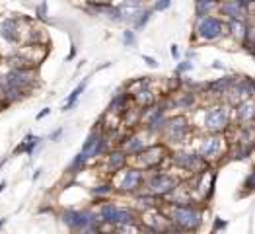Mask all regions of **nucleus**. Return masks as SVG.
Here are the masks:
<instances>
[{"instance_id":"38","label":"nucleus","mask_w":255,"mask_h":234,"mask_svg":"<svg viewBox=\"0 0 255 234\" xmlns=\"http://www.w3.org/2000/svg\"><path fill=\"white\" fill-rule=\"evenodd\" d=\"M170 6H172V0H154V4H152L154 12H166Z\"/></svg>"},{"instance_id":"9","label":"nucleus","mask_w":255,"mask_h":234,"mask_svg":"<svg viewBox=\"0 0 255 234\" xmlns=\"http://www.w3.org/2000/svg\"><path fill=\"white\" fill-rule=\"evenodd\" d=\"M168 164H172L179 172L189 174V178L212 170V166L205 158H201L195 150H189V149H174L170 152V162Z\"/></svg>"},{"instance_id":"52","label":"nucleus","mask_w":255,"mask_h":234,"mask_svg":"<svg viewBox=\"0 0 255 234\" xmlns=\"http://www.w3.org/2000/svg\"><path fill=\"white\" fill-rule=\"evenodd\" d=\"M144 2H146V0H144Z\"/></svg>"},{"instance_id":"31","label":"nucleus","mask_w":255,"mask_h":234,"mask_svg":"<svg viewBox=\"0 0 255 234\" xmlns=\"http://www.w3.org/2000/svg\"><path fill=\"white\" fill-rule=\"evenodd\" d=\"M6 65H8V68H37V67H35L26 55H22L20 51L8 55V57H6Z\"/></svg>"},{"instance_id":"26","label":"nucleus","mask_w":255,"mask_h":234,"mask_svg":"<svg viewBox=\"0 0 255 234\" xmlns=\"http://www.w3.org/2000/svg\"><path fill=\"white\" fill-rule=\"evenodd\" d=\"M247 28H249V22L247 20H230L228 22V37L241 45V41L245 39V33H247Z\"/></svg>"},{"instance_id":"28","label":"nucleus","mask_w":255,"mask_h":234,"mask_svg":"<svg viewBox=\"0 0 255 234\" xmlns=\"http://www.w3.org/2000/svg\"><path fill=\"white\" fill-rule=\"evenodd\" d=\"M150 86H154L152 76H137V78H131L123 88L127 90V94H129V96H135L137 92H141L144 88H150Z\"/></svg>"},{"instance_id":"20","label":"nucleus","mask_w":255,"mask_h":234,"mask_svg":"<svg viewBox=\"0 0 255 234\" xmlns=\"http://www.w3.org/2000/svg\"><path fill=\"white\" fill-rule=\"evenodd\" d=\"M164 203H166V205H189V203H197V201H195V197H193V189H191L189 182L183 180V182L175 187V191H174Z\"/></svg>"},{"instance_id":"25","label":"nucleus","mask_w":255,"mask_h":234,"mask_svg":"<svg viewBox=\"0 0 255 234\" xmlns=\"http://www.w3.org/2000/svg\"><path fill=\"white\" fill-rule=\"evenodd\" d=\"M131 100H133V103H135L137 107L146 109V107H152V105H156V103H158L160 94L154 90V86H150V88H144V90L137 92L135 96H131Z\"/></svg>"},{"instance_id":"19","label":"nucleus","mask_w":255,"mask_h":234,"mask_svg":"<svg viewBox=\"0 0 255 234\" xmlns=\"http://www.w3.org/2000/svg\"><path fill=\"white\" fill-rule=\"evenodd\" d=\"M121 127L125 131H139L143 127V109L131 103L129 109L121 113Z\"/></svg>"},{"instance_id":"29","label":"nucleus","mask_w":255,"mask_h":234,"mask_svg":"<svg viewBox=\"0 0 255 234\" xmlns=\"http://www.w3.org/2000/svg\"><path fill=\"white\" fill-rule=\"evenodd\" d=\"M88 82H90V78H84L68 96H66V101H64V105H63V111H70L76 103H78V100H80V96L86 92V86H88Z\"/></svg>"},{"instance_id":"6","label":"nucleus","mask_w":255,"mask_h":234,"mask_svg":"<svg viewBox=\"0 0 255 234\" xmlns=\"http://www.w3.org/2000/svg\"><path fill=\"white\" fill-rule=\"evenodd\" d=\"M181 182H183L181 176H177V174H170L168 170L158 168V170H150V172H146L144 189H146L148 193H152L154 197L166 201V199L175 191V187H177Z\"/></svg>"},{"instance_id":"37","label":"nucleus","mask_w":255,"mask_h":234,"mask_svg":"<svg viewBox=\"0 0 255 234\" xmlns=\"http://www.w3.org/2000/svg\"><path fill=\"white\" fill-rule=\"evenodd\" d=\"M226 226H228V220H224V218H220V217H214V220H212V228H210V234H216V232L224 230Z\"/></svg>"},{"instance_id":"47","label":"nucleus","mask_w":255,"mask_h":234,"mask_svg":"<svg viewBox=\"0 0 255 234\" xmlns=\"http://www.w3.org/2000/svg\"><path fill=\"white\" fill-rule=\"evenodd\" d=\"M41 172H43V170H35V172H33V176H32V180H33V182H37V180H39V176H41Z\"/></svg>"},{"instance_id":"4","label":"nucleus","mask_w":255,"mask_h":234,"mask_svg":"<svg viewBox=\"0 0 255 234\" xmlns=\"http://www.w3.org/2000/svg\"><path fill=\"white\" fill-rule=\"evenodd\" d=\"M168 217L172 224L179 226L185 232H197L205 220V205L203 203H189V205H166Z\"/></svg>"},{"instance_id":"3","label":"nucleus","mask_w":255,"mask_h":234,"mask_svg":"<svg viewBox=\"0 0 255 234\" xmlns=\"http://www.w3.org/2000/svg\"><path fill=\"white\" fill-rule=\"evenodd\" d=\"M228 37V22L222 16H205L195 20L193 26V35L191 43L193 45H203V43H218Z\"/></svg>"},{"instance_id":"14","label":"nucleus","mask_w":255,"mask_h":234,"mask_svg":"<svg viewBox=\"0 0 255 234\" xmlns=\"http://www.w3.org/2000/svg\"><path fill=\"white\" fill-rule=\"evenodd\" d=\"M146 139H148L146 133L143 135L139 131H127L125 137H123V141H121V145H119V149H123L127 152V156L133 158V156L141 154L150 145V143H146Z\"/></svg>"},{"instance_id":"41","label":"nucleus","mask_w":255,"mask_h":234,"mask_svg":"<svg viewBox=\"0 0 255 234\" xmlns=\"http://www.w3.org/2000/svg\"><path fill=\"white\" fill-rule=\"evenodd\" d=\"M143 61H144L150 68H158V61H156L154 57H150V55H143Z\"/></svg>"},{"instance_id":"18","label":"nucleus","mask_w":255,"mask_h":234,"mask_svg":"<svg viewBox=\"0 0 255 234\" xmlns=\"http://www.w3.org/2000/svg\"><path fill=\"white\" fill-rule=\"evenodd\" d=\"M253 119H255V100L245 98L243 101H239L234 107V123L247 125V123H253Z\"/></svg>"},{"instance_id":"39","label":"nucleus","mask_w":255,"mask_h":234,"mask_svg":"<svg viewBox=\"0 0 255 234\" xmlns=\"http://www.w3.org/2000/svg\"><path fill=\"white\" fill-rule=\"evenodd\" d=\"M35 18L37 20H47V2H41L37 8H35Z\"/></svg>"},{"instance_id":"23","label":"nucleus","mask_w":255,"mask_h":234,"mask_svg":"<svg viewBox=\"0 0 255 234\" xmlns=\"http://www.w3.org/2000/svg\"><path fill=\"white\" fill-rule=\"evenodd\" d=\"M131 103H133V100H131L129 94H127V90H125V88H119V90L113 94V98H111V101H109V105H107L105 111L121 115L125 109H129Z\"/></svg>"},{"instance_id":"33","label":"nucleus","mask_w":255,"mask_h":234,"mask_svg":"<svg viewBox=\"0 0 255 234\" xmlns=\"http://www.w3.org/2000/svg\"><path fill=\"white\" fill-rule=\"evenodd\" d=\"M251 193H255V166L251 168V172H249V174L245 176V180L241 182V189H239L238 197L243 199V197H247V195H251Z\"/></svg>"},{"instance_id":"34","label":"nucleus","mask_w":255,"mask_h":234,"mask_svg":"<svg viewBox=\"0 0 255 234\" xmlns=\"http://www.w3.org/2000/svg\"><path fill=\"white\" fill-rule=\"evenodd\" d=\"M39 143H41V139H39V137H35V135H32V133H28V135H26V139H24V145H26V152H24V154L32 156V154H33V150L39 147Z\"/></svg>"},{"instance_id":"40","label":"nucleus","mask_w":255,"mask_h":234,"mask_svg":"<svg viewBox=\"0 0 255 234\" xmlns=\"http://www.w3.org/2000/svg\"><path fill=\"white\" fill-rule=\"evenodd\" d=\"M162 234H189V232L181 230V228H179V226H175V224H170L168 228H164V230H162Z\"/></svg>"},{"instance_id":"2","label":"nucleus","mask_w":255,"mask_h":234,"mask_svg":"<svg viewBox=\"0 0 255 234\" xmlns=\"http://www.w3.org/2000/svg\"><path fill=\"white\" fill-rule=\"evenodd\" d=\"M234 123V107L224 101H212L201 109L203 133H226Z\"/></svg>"},{"instance_id":"45","label":"nucleus","mask_w":255,"mask_h":234,"mask_svg":"<svg viewBox=\"0 0 255 234\" xmlns=\"http://www.w3.org/2000/svg\"><path fill=\"white\" fill-rule=\"evenodd\" d=\"M78 234H101V232L97 230V226H94V228H86V230H82V232H78Z\"/></svg>"},{"instance_id":"27","label":"nucleus","mask_w":255,"mask_h":234,"mask_svg":"<svg viewBox=\"0 0 255 234\" xmlns=\"http://www.w3.org/2000/svg\"><path fill=\"white\" fill-rule=\"evenodd\" d=\"M193 10H195V20L212 16V14H218V2H214V0H195Z\"/></svg>"},{"instance_id":"48","label":"nucleus","mask_w":255,"mask_h":234,"mask_svg":"<svg viewBox=\"0 0 255 234\" xmlns=\"http://www.w3.org/2000/svg\"><path fill=\"white\" fill-rule=\"evenodd\" d=\"M6 189V182H0V193H2Z\"/></svg>"},{"instance_id":"51","label":"nucleus","mask_w":255,"mask_h":234,"mask_svg":"<svg viewBox=\"0 0 255 234\" xmlns=\"http://www.w3.org/2000/svg\"><path fill=\"white\" fill-rule=\"evenodd\" d=\"M253 125H255V119H253Z\"/></svg>"},{"instance_id":"42","label":"nucleus","mask_w":255,"mask_h":234,"mask_svg":"<svg viewBox=\"0 0 255 234\" xmlns=\"http://www.w3.org/2000/svg\"><path fill=\"white\" fill-rule=\"evenodd\" d=\"M170 55H172V57H174L175 61H179V57H181V51H179V47H177L175 43H174V45L170 47Z\"/></svg>"},{"instance_id":"21","label":"nucleus","mask_w":255,"mask_h":234,"mask_svg":"<svg viewBox=\"0 0 255 234\" xmlns=\"http://www.w3.org/2000/svg\"><path fill=\"white\" fill-rule=\"evenodd\" d=\"M133 199H135L133 207H135L139 213H144V211H150V209L162 207V203H164V199L154 197V195H152V193H148L146 189H143V191H139L137 195H133Z\"/></svg>"},{"instance_id":"44","label":"nucleus","mask_w":255,"mask_h":234,"mask_svg":"<svg viewBox=\"0 0 255 234\" xmlns=\"http://www.w3.org/2000/svg\"><path fill=\"white\" fill-rule=\"evenodd\" d=\"M63 131H64V129H57V131H53V133L49 135V139H51L53 143H57V141L61 139V135H63Z\"/></svg>"},{"instance_id":"1","label":"nucleus","mask_w":255,"mask_h":234,"mask_svg":"<svg viewBox=\"0 0 255 234\" xmlns=\"http://www.w3.org/2000/svg\"><path fill=\"white\" fill-rule=\"evenodd\" d=\"M195 127L191 123V119L185 115V113H174L168 117V123L160 135V141L170 147L172 150L174 149H185L193 137H195Z\"/></svg>"},{"instance_id":"35","label":"nucleus","mask_w":255,"mask_h":234,"mask_svg":"<svg viewBox=\"0 0 255 234\" xmlns=\"http://www.w3.org/2000/svg\"><path fill=\"white\" fill-rule=\"evenodd\" d=\"M121 39H123V45H125V47H137V32H135L133 28H127V30L123 32Z\"/></svg>"},{"instance_id":"43","label":"nucleus","mask_w":255,"mask_h":234,"mask_svg":"<svg viewBox=\"0 0 255 234\" xmlns=\"http://www.w3.org/2000/svg\"><path fill=\"white\" fill-rule=\"evenodd\" d=\"M49 113H51V107H43V109L35 115V119H37V121H39V119H45V117H47Z\"/></svg>"},{"instance_id":"50","label":"nucleus","mask_w":255,"mask_h":234,"mask_svg":"<svg viewBox=\"0 0 255 234\" xmlns=\"http://www.w3.org/2000/svg\"><path fill=\"white\" fill-rule=\"evenodd\" d=\"M251 98H253V100H255V88H253V92H251Z\"/></svg>"},{"instance_id":"36","label":"nucleus","mask_w":255,"mask_h":234,"mask_svg":"<svg viewBox=\"0 0 255 234\" xmlns=\"http://www.w3.org/2000/svg\"><path fill=\"white\" fill-rule=\"evenodd\" d=\"M195 68V65H193V61L191 59H185V61H177V65H175V72L174 74H177V76H185L187 72H191Z\"/></svg>"},{"instance_id":"13","label":"nucleus","mask_w":255,"mask_h":234,"mask_svg":"<svg viewBox=\"0 0 255 234\" xmlns=\"http://www.w3.org/2000/svg\"><path fill=\"white\" fill-rule=\"evenodd\" d=\"M125 166H129V156H127V152L119 147L111 149L105 156H103V162H101V170L105 172L107 178L115 176L117 172H121Z\"/></svg>"},{"instance_id":"8","label":"nucleus","mask_w":255,"mask_h":234,"mask_svg":"<svg viewBox=\"0 0 255 234\" xmlns=\"http://www.w3.org/2000/svg\"><path fill=\"white\" fill-rule=\"evenodd\" d=\"M170 152L172 149L166 147L162 141L158 143H150L141 154L129 158V164L144 170V172H150V170H158V168H164L168 162H170Z\"/></svg>"},{"instance_id":"7","label":"nucleus","mask_w":255,"mask_h":234,"mask_svg":"<svg viewBox=\"0 0 255 234\" xmlns=\"http://www.w3.org/2000/svg\"><path fill=\"white\" fill-rule=\"evenodd\" d=\"M113 182V187L119 195H137L139 191L144 189V182H146V172L129 164L125 166L121 172H117L115 176L109 178Z\"/></svg>"},{"instance_id":"17","label":"nucleus","mask_w":255,"mask_h":234,"mask_svg":"<svg viewBox=\"0 0 255 234\" xmlns=\"http://www.w3.org/2000/svg\"><path fill=\"white\" fill-rule=\"evenodd\" d=\"M172 100H174V109H179L181 113L193 111L201 103V96L191 90H179V92L172 94Z\"/></svg>"},{"instance_id":"32","label":"nucleus","mask_w":255,"mask_h":234,"mask_svg":"<svg viewBox=\"0 0 255 234\" xmlns=\"http://www.w3.org/2000/svg\"><path fill=\"white\" fill-rule=\"evenodd\" d=\"M152 14H156V12H154V8H152V6H144V8H143V12L135 18V22H133V30H135V32L144 30V28L150 24Z\"/></svg>"},{"instance_id":"5","label":"nucleus","mask_w":255,"mask_h":234,"mask_svg":"<svg viewBox=\"0 0 255 234\" xmlns=\"http://www.w3.org/2000/svg\"><path fill=\"white\" fill-rule=\"evenodd\" d=\"M228 150H230V143L224 133H205L199 139V145L195 149V152L201 158H205L212 168L228 160Z\"/></svg>"},{"instance_id":"46","label":"nucleus","mask_w":255,"mask_h":234,"mask_svg":"<svg viewBox=\"0 0 255 234\" xmlns=\"http://www.w3.org/2000/svg\"><path fill=\"white\" fill-rule=\"evenodd\" d=\"M212 68H216V70H224V65H222L220 61H214V63H212Z\"/></svg>"},{"instance_id":"10","label":"nucleus","mask_w":255,"mask_h":234,"mask_svg":"<svg viewBox=\"0 0 255 234\" xmlns=\"http://www.w3.org/2000/svg\"><path fill=\"white\" fill-rule=\"evenodd\" d=\"M61 220L72 234H78L86 228H94L99 224V217H97L96 207H84V209L68 207L61 213Z\"/></svg>"},{"instance_id":"15","label":"nucleus","mask_w":255,"mask_h":234,"mask_svg":"<svg viewBox=\"0 0 255 234\" xmlns=\"http://www.w3.org/2000/svg\"><path fill=\"white\" fill-rule=\"evenodd\" d=\"M141 224L143 226H146V228H154V230H164V228H168L170 224H172V220H170V217H168V211L164 213L160 207H156V209H150V211H144V213H141Z\"/></svg>"},{"instance_id":"22","label":"nucleus","mask_w":255,"mask_h":234,"mask_svg":"<svg viewBox=\"0 0 255 234\" xmlns=\"http://www.w3.org/2000/svg\"><path fill=\"white\" fill-rule=\"evenodd\" d=\"M121 8V16H123V22H135V18L143 12L144 8V0H121L117 4Z\"/></svg>"},{"instance_id":"49","label":"nucleus","mask_w":255,"mask_h":234,"mask_svg":"<svg viewBox=\"0 0 255 234\" xmlns=\"http://www.w3.org/2000/svg\"><path fill=\"white\" fill-rule=\"evenodd\" d=\"M4 224H6V218H0V228H2Z\"/></svg>"},{"instance_id":"12","label":"nucleus","mask_w":255,"mask_h":234,"mask_svg":"<svg viewBox=\"0 0 255 234\" xmlns=\"http://www.w3.org/2000/svg\"><path fill=\"white\" fill-rule=\"evenodd\" d=\"M26 18L24 16H8L0 20V37L10 45H22Z\"/></svg>"},{"instance_id":"11","label":"nucleus","mask_w":255,"mask_h":234,"mask_svg":"<svg viewBox=\"0 0 255 234\" xmlns=\"http://www.w3.org/2000/svg\"><path fill=\"white\" fill-rule=\"evenodd\" d=\"M0 82L20 88L28 98L37 88L39 74H37V68H8L4 76H0Z\"/></svg>"},{"instance_id":"30","label":"nucleus","mask_w":255,"mask_h":234,"mask_svg":"<svg viewBox=\"0 0 255 234\" xmlns=\"http://www.w3.org/2000/svg\"><path fill=\"white\" fill-rule=\"evenodd\" d=\"M88 164H90V158H88V154L86 152H78L74 158H72V162L68 164V170H66V174L68 176H78L80 172H84L86 168H88Z\"/></svg>"},{"instance_id":"16","label":"nucleus","mask_w":255,"mask_h":234,"mask_svg":"<svg viewBox=\"0 0 255 234\" xmlns=\"http://www.w3.org/2000/svg\"><path fill=\"white\" fill-rule=\"evenodd\" d=\"M218 16H222L226 22L247 20V10L241 0H224V2L218 4Z\"/></svg>"},{"instance_id":"24","label":"nucleus","mask_w":255,"mask_h":234,"mask_svg":"<svg viewBox=\"0 0 255 234\" xmlns=\"http://www.w3.org/2000/svg\"><path fill=\"white\" fill-rule=\"evenodd\" d=\"M115 193H117V191H115L113 182H111L109 178H105L103 182H97V184H94V185L90 187V197H92L94 201H97V203L111 199Z\"/></svg>"}]
</instances>
